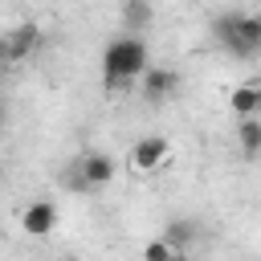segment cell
Instances as JSON below:
<instances>
[{
    "mask_svg": "<svg viewBox=\"0 0 261 261\" xmlns=\"http://www.w3.org/2000/svg\"><path fill=\"white\" fill-rule=\"evenodd\" d=\"M147 61H151V53H147V41L139 33L114 37L102 49V86L106 90H130L139 82V73L147 69Z\"/></svg>",
    "mask_w": 261,
    "mask_h": 261,
    "instance_id": "1",
    "label": "cell"
},
{
    "mask_svg": "<svg viewBox=\"0 0 261 261\" xmlns=\"http://www.w3.org/2000/svg\"><path fill=\"white\" fill-rule=\"evenodd\" d=\"M212 41L241 61H253L261 53V16L253 12H220L212 20Z\"/></svg>",
    "mask_w": 261,
    "mask_h": 261,
    "instance_id": "2",
    "label": "cell"
},
{
    "mask_svg": "<svg viewBox=\"0 0 261 261\" xmlns=\"http://www.w3.org/2000/svg\"><path fill=\"white\" fill-rule=\"evenodd\" d=\"M139 77H143V98H147L151 106L167 102V98L179 90V73H175L171 65H151V61H147V69H143Z\"/></svg>",
    "mask_w": 261,
    "mask_h": 261,
    "instance_id": "3",
    "label": "cell"
},
{
    "mask_svg": "<svg viewBox=\"0 0 261 261\" xmlns=\"http://www.w3.org/2000/svg\"><path fill=\"white\" fill-rule=\"evenodd\" d=\"M167 151H171V147H167L163 135H143V139L130 147V167H135V171H155V167L167 159Z\"/></svg>",
    "mask_w": 261,
    "mask_h": 261,
    "instance_id": "4",
    "label": "cell"
},
{
    "mask_svg": "<svg viewBox=\"0 0 261 261\" xmlns=\"http://www.w3.org/2000/svg\"><path fill=\"white\" fill-rule=\"evenodd\" d=\"M77 167H82V179H86L90 192H94V188H106V184L114 179V171H118L114 155H106V151H90V155H82Z\"/></svg>",
    "mask_w": 261,
    "mask_h": 261,
    "instance_id": "5",
    "label": "cell"
},
{
    "mask_svg": "<svg viewBox=\"0 0 261 261\" xmlns=\"http://www.w3.org/2000/svg\"><path fill=\"white\" fill-rule=\"evenodd\" d=\"M20 228H24L29 237H49V232L57 228V204H53V200H33V204L24 208V216H20Z\"/></svg>",
    "mask_w": 261,
    "mask_h": 261,
    "instance_id": "6",
    "label": "cell"
},
{
    "mask_svg": "<svg viewBox=\"0 0 261 261\" xmlns=\"http://www.w3.org/2000/svg\"><path fill=\"white\" fill-rule=\"evenodd\" d=\"M4 37H8V57H12V61H24L29 53H37V49H41V29H37V24H29V20H24V24H16L12 33H4Z\"/></svg>",
    "mask_w": 261,
    "mask_h": 261,
    "instance_id": "7",
    "label": "cell"
},
{
    "mask_svg": "<svg viewBox=\"0 0 261 261\" xmlns=\"http://www.w3.org/2000/svg\"><path fill=\"white\" fill-rule=\"evenodd\" d=\"M237 139H241L245 159H257V155H261V118H257V114H241V122H237Z\"/></svg>",
    "mask_w": 261,
    "mask_h": 261,
    "instance_id": "8",
    "label": "cell"
},
{
    "mask_svg": "<svg viewBox=\"0 0 261 261\" xmlns=\"http://www.w3.org/2000/svg\"><path fill=\"white\" fill-rule=\"evenodd\" d=\"M151 16H155L151 0H122V24H126V33H143L151 24Z\"/></svg>",
    "mask_w": 261,
    "mask_h": 261,
    "instance_id": "9",
    "label": "cell"
},
{
    "mask_svg": "<svg viewBox=\"0 0 261 261\" xmlns=\"http://www.w3.org/2000/svg\"><path fill=\"white\" fill-rule=\"evenodd\" d=\"M228 106H232L237 114H257V110H261V90H257L253 82H245V86H237V90L228 94Z\"/></svg>",
    "mask_w": 261,
    "mask_h": 261,
    "instance_id": "10",
    "label": "cell"
},
{
    "mask_svg": "<svg viewBox=\"0 0 261 261\" xmlns=\"http://www.w3.org/2000/svg\"><path fill=\"white\" fill-rule=\"evenodd\" d=\"M192 237H196V224H192V220H171V224L163 228V241H167L175 253H184Z\"/></svg>",
    "mask_w": 261,
    "mask_h": 261,
    "instance_id": "11",
    "label": "cell"
},
{
    "mask_svg": "<svg viewBox=\"0 0 261 261\" xmlns=\"http://www.w3.org/2000/svg\"><path fill=\"white\" fill-rule=\"evenodd\" d=\"M143 257H147V261H171V257H175V249H171V245H167V241L159 237V241L143 245Z\"/></svg>",
    "mask_w": 261,
    "mask_h": 261,
    "instance_id": "12",
    "label": "cell"
},
{
    "mask_svg": "<svg viewBox=\"0 0 261 261\" xmlns=\"http://www.w3.org/2000/svg\"><path fill=\"white\" fill-rule=\"evenodd\" d=\"M61 179H65V188H69V192H90V188H86V179H82V167H77V163H69V171H65Z\"/></svg>",
    "mask_w": 261,
    "mask_h": 261,
    "instance_id": "13",
    "label": "cell"
},
{
    "mask_svg": "<svg viewBox=\"0 0 261 261\" xmlns=\"http://www.w3.org/2000/svg\"><path fill=\"white\" fill-rule=\"evenodd\" d=\"M8 65H12V57H8V37L0 33V73H4Z\"/></svg>",
    "mask_w": 261,
    "mask_h": 261,
    "instance_id": "14",
    "label": "cell"
},
{
    "mask_svg": "<svg viewBox=\"0 0 261 261\" xmlns=\"http://www.w3.org/2000/svg\"><path fill=\"white\" fill-rule=\"evenodd\" d=\"M4 118H8V106H4V98H0V126H4Z\"/></svg>",
    "mask_w": 261,
    "mask_h": 261,
    "instance_id": "15",
    "label": "cell"
}]
</instances>
